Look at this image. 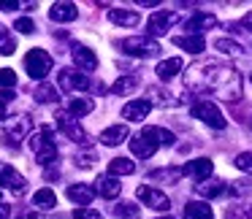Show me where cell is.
Segmentation results:
<instances>
[{"label": "cell", "instance_id": "28", "mask_svg": "<svg viewBox=\"0 0 252 219\" xmlns=\"http://www.w3.org/2000/svg\"><path fill=\"white\" fill-rule=\"evenodd\" d=\"M93 109L95 103L90 98H71V103H68V114L71 116H87Z\"/></svg>", "mask_w": 252, "mask_h": 219}, {"label": "cell", "instance_id": "23", "mask_svg": "<svg viewBox=\"0 0 252 219\" xmlns=\"http://www.w3.org/2000/svg\"><path fill=\"white\" fill-rule=\"evenodd\" d=\"M182 68H185V62H182L179 57H168V60L158 62V79L160 82H168V79H174Z\"/></svg>", "mask_w": 252, "mask_h": 219}, {"label": "cell", "instance_id": "35", "mask_svg": "<svg viewBox=\"0 0 252 219\" xmlns=\"http://www.w3.org/2000/svg\"><path fill=\"white\" fill-rule=\"evenodd\" d=\"M236 168L244 170V173H252V152H241L239 157H236Z\"/></svg>", "mask_w": 252, "mask_h": 219}, {"label": "cell", "instance_id": "14", "mask_svg": "<svg viewBox=\"0 0 252 219\" xmlns=\"http://www.w3.org/2000/svg\"><path fill=\"white\" fill-rule=\"evenodd\" d=\"M120 192H122L120 179H114V176H98V181H95V195L114 200V197L120 195Z\"/></svg>", "mask_w": 252, "mask_h": 219}, {"label": "cell", "instance_id": "12", "mask_svg": "<svg viewBox=\"0 0 252 219\" xmlns=\"http://www.w3.org/2000/svg\"><path fill=\"white\" fill-rule=\"evenodd\" d=\"M176 22V14L174 11H155L147 22L149 35H165L171 30V25Z\"/></svg>", "mask_w": 252, "mask_h": 219}, {"label": "cell", "instance_id": "11", "mask_svg": "<svg viewBox=\"0 0 252 219\" xmlns=\"http://www.w3.org/2000/svg\"><path fill=\"white\" fill-rule=\"evenodd\" d=\"M217 25V17L209 11H195L190 19H185V33L187 35H201V30H212Z\"/></svg>", "mask_w": 252, "mask_h": 219}, {"label": "cell", "instance_id": "45", "mask_svg": "<svg viewBox=\"0 0 252 219\" xmlns=\"http://www.w3.org/2000/svg\"><path fill=\"white\" fill-rule=\"evenodd\" d=\"M0 38H6V27L3 25H0Z\"/></svg>", "mask_w": 252, "mask_h": 219}, {"label": "cell", "instance_id": "46", "mask_svg": "<svg viewBox=\"0 0 252 219\" xmlns=\"http://www.w3.org/2000/svg\"><path fill=\"white\" fill-rule=\"evenodd\" d=\"M158 219H174V217H158Z\"/></svg>", "mask_w": 252, "mask_h": 219}, {"label": "cell", "instance_id": "30", "mask_svg": "<svg viewBox=\"0 0 252 219\" xmlns=\"http://www.w3.org/2000/svg\"><path fill=\"white\" fill-rule=\"evenodd\" d=\"M35 100H38V103H55L57 89L52 87V84H38V87H35Z\"/></svg>", "mask_w": 252, "mask_h": 219}, {"label": "cell", "instance_id": "27", "mask_svg": "<svg viewBox=\"0 0 252 219\" xmlns=\"http://www.w3.org/2000/svg\"><path fill=\"white\" fill-rule=\"evenodd\" d=\"M195 192L201 197H217V195H222V192H225V184H222V181H217V179H206V181H198Z\"/></svg>", "mask_w": 252, "mask_h": 219}, {"label": "cell", "instance_id": "40", "mask_svg": "<svg viewBox=\"0 0 252 219\" xmlns=\"http://www.w3.org/2000/svg\"><path fill=\"white\" fill-rule=\"evenodd\" d=\"M0 8H3V11H17L19 3L17 0H0Z\"/></svg>", "mask_w": 252, "mask_h": 219}, {"label": "cell", "instance_id": "19", "mask_svg": "<svg viewBox=\"0 0 252 219\" xmlns=\"http://www.w3.org/2000/svg\"><path fill=\"white\" fill-rule=\"evenodd\" d=\"M68 197L73 203H79V208H82V206H90L95 200V190L90 184H71L68 187Z\"/></svg>", "mask_w": 252, "mask_h": 219}, {"label": "cell", "instance_id": "38", "mask_svg": "<svg viewBox=\"0 0 252 219\" xmlns=\"http://www.w3.org/2000/svg\"><path fill=\"white\" fill-rule=\"evenodd\" d=\"M158 138H160V146H174L176 143V136L171 130H158Z\"/></svg>", "mask_w": 252, "mask_h": 219}, {"label": "cell", "instance_id": "43", "mask_svg": "<svg viewBox=\"0 0 252 219\" xmlns=\"http://www.w3.org/2000/svg\"><path fill=\"white\" fill-rule=\"evenodd\" d=\"M0 119H6V103H0Z\"/></svg>", "mask_w": 252, "mask_h": 219}, {"label": "cell", "instance_id": "25", "mask_svg": "<svg viewBox=\"0 0 252 219\" xmlns=\"http://www.w3.org/2000/svg\"><path fill=\"white\" fill-rule=\"evenodd\" d=\"M130 173H136V163L133 160H127V157H114L109 163V176H130Z\"/></svg>", "mask_w": 252, "mask_h": 219}, {"label": "cell", "instance_id": "17", "mask_svg": "<svg viewBox=\"0 0 252 219\" xmlns=\"http://www.w3.org/2000/svg\"><path fill=\"white\" fill-rule=\"evenodd\" d=\"M174 44L185 49L187 55H201L206 49V38L203 35H174Z\"/></svg>", "mask_w": 252, "mask_h": 219}, {"label": "cell", "instance_id": "39", "mask_svg": "<svg viewBox=\"0 0 252 219\" xmlns=\"http://www.w3.org/2000/svg\"><path fill=\"white\" fill-rule=\"evenodd\" d=\"M93 163H95V152H82V154H76V165H82V168H90Z\"/></svg>", "mask_w": 252, "mask_h": 219}, {"label": "cell", "instance_id": "42", "mask_svg": "<svg viewBox=\"0 0 252 219\" xmlns=\"http://www.w3.org/2000/svg\"><path fill=\"white\" fill-rule=\"evenodd\" d=\"M241 25H244L247 30H252V11H247V14H244V19H241Z\"/></svg>", "mask_w": 252, "mask_h": 219}, {"label": "cell", "instance_id": "10", "mask_svg": "<svg viewBox=\"0 0 252 219\" xmlns=\"http://www.w3.org/2000/svg\"><path fill=\"white\" fill-rule=\"evenodd\" d=\"M55 119H57V127H60L63 133H65L71 141H76V143H84L87 141V133L79 127V122H76V116H71L68 111H57L55 114Z\"/></svg>", "mask_w": 252, "mask_h": 219}, {"label": "cell", "instance_id": "41", "mask_svg": "<svg viewBox=\"0 0 252 219\" xmlns=\"http://www.w3.org/2000/svg\"><path fill=\"white\" fill-rule=\"evenodd\" d=\"M8 217H11V208L6 203H0V219H8Z\"/></svg>", "mask_w": 252, "mask_h": 219}, {"label": "cell", "instance_id": "6", "mask_svg": "<svg viewBox=\"0 0 252 219\" xmlns=\"http://www.w3.org/2000/svg\"><path fill=\"white\" fill-rule=\"evenodd\" d=\"M122 52L125 55H133V57H155L160 55V44L149 35H133V38H125L122 41Z\"/></svg>", "mask_w": 252, "mask_h": 219}, {"label": "cell", "instance_id": "3", "mask_svg": "<svg viewBox=\"0 0 252 219\" xmlns=\"http://www.w3.org/2000/svg\"><path fill=\"white\" fill-rule=\"evenodd\" d=\"M30 130H33V119L22 114V116L3 119V130H0V136H3V141H6L8 146H19V141H25Z\"/></svg>", "mask_w": 252, "mask_h": 219}, {"label": "cell", "instance_id": "24", "mask_svg": "<svg viewBox=\"0 0 252 219\" xmlns=\"http://www.w3.org/2000/svg\"><path fill=\"white\" fill-rule=\"evenodd\" d=\"M185 219H214V211H212L209 203L192 200V203H187V206H185Z\"/></svg>", "mask_w": 252, "mask_h": 219}, {"label": "cell", "instance_id": "33", "mask_svg": "<svg viewBox=\"0 0 252 219\" xmlns=\"http://www.w3.org/2000/svg\"><path fill=\"white\" fill-rule=\"evenodd\" d=\"M17 87V73L11 68H0V89H14Z\"/></svg>", "mask_w": 252, "mask_h": 219}, {"label": "cell", "instance_id": "5", "mask_svg": "<svg viewBox=\"0 0 252 219\" xmlns=\"http://www.w3.org/2000/svg\"><path fill=\"white\" fill-rule=\"evenodd\" d=\"M160 146V138H158V127H144L141 133H136L130 141V152L141 160H149Z\"/></svg>", "mask_w": 252, "mask_h": 219}, {"label": "cell", "instance_id": "29", "mask_svg": "<svg viewBox=\"0 0 252 219\" xmlns=\"http://www.w3.org/2000/svg\"><path fill=\"white\" fill-rule=\"evenodd\" d=\"M136 87H138V76L133 73V76H122V79H117L114 87H111V92H114V95H130Z\"/></svg>", "mask_w": 252, "mask_h": 219}, {"label": "cell", "instance_id": "15", "mask_svg": "<svg viewBox=\"0 0 252 219\" xmlns=\"http://www.w3.org/2000/svg\"><path fill=\"white\" fill-rule=\"evenodd\" d=\"M149 111H152V100H130L122 106V116L130 122H141Z\"/></svg>", "mask_w": 252, "mask_h": 219}, {"label": "cell", "instance_id": "13", "mask_svg": "<svg viewBox=\"0 0 252 219\" xmlns=\"http://www.w3.org/2000/svg\"><path fill=\"white\" fill-rule=\"evenodd\" d=\"M73 62H76L79 71H95V68H98L95 52L87 49V46H79V44H73Z\"/></svg>", "mask_w": 252, "mask_h": 219}, {"label": "cell", "instance_id": "20", "mask_svg": "<svg viewBox=\"0 0 252 219\" xmlns=\"http://www.w3.org/2000/svg\"><path fill=\"white\" fill-rule=\"evenodd\" d=\"M127 136H130V133H127V125H111L100 133V143H106V146H120Z\"/></svg>", "mask_w": 252, "mask_h": 219}, {"label": "cell", "instance_id": "31", "mask_svg": "<svg viewBox=\"0 0 252 219\" xmlns=\"http://www.w3.org/2000/svg\"><path fill=\"white\" fill-rule=\"evenodd\" d=\"M214 46H217L220 52H225V55H233V57L244 55V46H241V44H236V41H230V38H220Z\"/></svg>", "mask_w": 252, "mask_h": 219}, {"label": "cell", "instance_id": "18", "mask_svg": "<svg viewBox=\"0 0 252 219\" xmlns=\"http://www.w3.org/2000/svg\"><path fill=\"white\" fill-rule=\"evenodd\" d=\"M0 184L6 187V190H11V192H22L28 181H25V176L17 173L11 165H6V168H0Z\"/></svg>", "mask_w": 252, "mask_h": 219}, {"label": "cell", "instance_id": "34", "mask_svg": "<svg viewBox=\"0 0 252 219\" xmlns=\"http://www.w3.org/2000/svg\"><path fill=\"white\" fill-rule=\"evenodd\" d=\"M14 30H17V33L30 35V33H35V22H33V19H28V17H19L17 22H14Z\"/></svg>", "mask_w": 252, "mask_h": 219}, {"label": "cell", "instance_id": "8", "mask_svg": "<svg viewBox=\"0 0 252 219\" xmlns=\"http://www.w3.org/2000/svg\"><path fill=\"white\" fill-rule=\"evenodd\" d=\"M136 197H138V200H141L147 208H155V211H168V208H171L168 195H165V192H160V190H155V187H149V184L138 187V190H136Z\"/></svg>", "mask_w": 252, "mask_h": 219}, {"label": "cell", "instance_id": "36", "mask_svg": "<svg viewBox=\"0 0 252 219\" xmlns=\"http://www.w3.org/2000/svg\"><path fill=\"white\" fill-rule=\"evenodd\" d=\"M73 219H103V217H100V211H95V208L82 206V208H76V211H73Z\"/></svg>", "mask_w": 252, "mask_h": 219}, {"label": "cell", "instance_id": "22", "mask_svg": "<svg viewBox=\"0 0 252 219\" xmlns=\"http://www.w3.org/2000/svg\"><path fill=\"white\" fill-rule=\"evenodd\" d=\"M109 19H111L114 25H120V27H136V25L141 22L138 11H127V8H111V11H109Z\"/></svg>", "mask_w": 252, "mask_h": 219}, {"label": "cell", "instance_id": "26", "mask_svg": "<svg viewBox=\"0 0 252 219\" xmlns=\"http://www.w3.org/2000/svg\"><path fill=\"white\" fill-rule=\"evenodd\" d=\"M33 206L41 208V211H52V208L57 206V195L49 190V187H44V190H38L33 195Z\"/></svg>", "mask_w": 252, "mask_h": 219}, {"label": "cell", "instance_id": "2", "mask_svg": "<svg viewBox=\"0 0 252 219\" xmlns=\"http://www.w3.org/2000/svg\"><path fill=\"white\" fill-rule=\"evenodd\" d=\"M28 146L33 149L35 160L41 165H52L57 160V143H55V133L49 127H38L33 136L28 138Z\"/></svg>", "mask_w": 252, "mask_h": 219}, {"label": "cell", "instance_id": "1", "mask_svg": "<svg viewBox=\"0 0 252 219\" xmlns=\"http://www.w3.org/2000/svg\"><path fill=\"white\" fill-rule=\"evenodd\" d=\"M185 87L198 95H214L220 100L236 103L241 98V79L230 65L222 62H195L185 76Z\"/></svg>", "mask_w": 252, "mask_h": 219}, {"label": "cell", "instance_id": "9", "mask_svg": "<svg viewBox=\"0 0 252 219\" xmlns=\"http://www.w3.org/2000/svg\"><path fill=\"white\" fill-rule=\"evenodd\" d=\"M60 87L65 92H82V89H90V79L84 76L82 71H73V68H63L60 76H57Z\"/></svg>", "mask_w": 252, "mask_h": 219}, {"label": "cell", "instance_id": "7", "mask_svg": "<svg viewBox=\"0 0 252 219\" xmlns=\"http://www.w3.org/2000/svg\"><path fill=\"white\" fill-rule=\"evenodd\" d=\"M192 116L201 119V122H206L209 127H217V130H222V127L228 125L225 116H222V111H220L214 103H209V100H201V103L192 106Z\"/></svg>", "mask_w": 252, "mask_h": 219}, {"label": "cell", "instance_id": "4", "mask_svg": "<svg viewBox=\"0 0 252 219\" xmlns=\"http://www.w3.org/2000/svg\"><path fill=\"white\" fill-rule=\"evenodd\" d=\"M52 57H49V52H44V49H30L28 55H25V71H28V76H33L35 82H44L46 76H49V71H52Z\"/></svg>", "mask_w": 252, "mask_h": 219}, {"label": "cell", "instance_id": "44", "mask_svg": "<svg viewBox=\"0 0 252 219\" xmlns=\"http://www.w3.org/2000/svg\"><path fill=\"white\" fill-rule=\"evenodd\" d=\"M22 219H41V217H38V214H25Z\"/></svg>", "mask_w": 252, "mask_h": 219}, {"label": "cell", "instance_id": "21", "mask_svg": "<svg viewBox=\"0 0 252 219\" xmlns=\"http://www.w3.org/2000/svg\"><path fill=\"white\" fill-rule=\"evenodd\" d=\"M76 17H79V8L73 3H55L49 8V19H55V22H73Z\"/></svg>", "mask_w": 252, "mask_h": 219}, {"label": "cell", "instance_id": "47", "mask_svg": "<svg viewBox=\"0 0 252 219\" xmlns=\"http://www.w3.org/2000/svg\"><path fill=\"white\" fill-rule=\"evenodd\" d=\"M250 217H252V208H250Z\"/></svg>", "mask_w": 252, "mask_h": 219}, {"label": "cell", "instance_id": "32", "mask_svg": "<svg viewBox=\"0 0 252 219\" xmlns=\"http://www.w3.org/2000/svg\"><path fill=\"white\" fill-rule=\"evenodd\" d=\"M114 214L120 219H136L138 217V206H133V203H117L114 206Z\"/></svg>", "mask_w": 252, "mask_h": 219}, {"label": "cell", "instance_id": "16", "mask_svg": "<svg viewBox=\"0 0 252 219\" xmlns=\"http://www.w3.org/2000/svg\"><path fill=\"white\" fill-rule=\"evenodd\" d=\"M212 170H214V163L209 157H198V160H192V163L185 165V173H190L192 179H198V181H206L209 176H212Z\"/></svg>", "mask_w": 252, "mask_h": 219}, {"label": "cell", "instance_id": "37", "mask_svg": "<svg viewBox=\"0 0 252 219\" xmlns=\"http://www.w3.org/2000/svg\"><path fill=\"white\" fill-rule=\"evenodd\" d=\"M14 49H17V41H14L11 35L0 38V55H14Z\"/></svg>", "mask_w": 252, "mask_h": 219}]
</instances>
